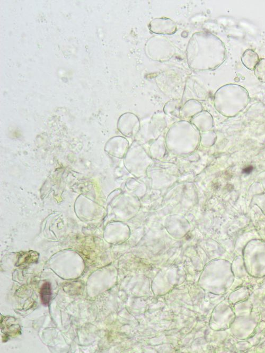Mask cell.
<instances>
[{
	"label": "cell",
	"mask_w": 265,
	"mask_h": 353,
	"mask_svg": "<svg viewBox=\"0 0 265 353\" xmlns=\"http://www.w3.org/2000/svg\"><path fill=\"white\" fill-rule=\"evenodd\" d=\"M253 166H248V167H246V168H244V169H243V173H244V174H250L251 172H252V171H253Z\"/></svg>",
	"instance_id": "5"
},
{
	"label": "cell",
	"mask_w": 265,
	"mask_h": 353,
	"mask_svg": "<svg viewBox=\"0 0 265 353\" xmlns=\"http://www.w3.org/2000/svg\"><path fill=\"white\" fill-rule=\"evenodd\" d=\"M149 28L153 34L159 35H171L177 30L176 23L171 19L162 17L153 19L150 21Z\"/></svg>",
	"instance_id": "3"
},
{
	"label": "cell",
	"mask_w": 265,
	"mask_h": 353,
	"mask_svg": "<svg viewBox=\"0 0 265 353\" xmlns=\"http://www.w3.org/2000/svg\"><path fill=\"white\" fill-rule=\"evenodd\" d=\"M147 56L151 60L164 62L171 59L176 53V48L170 41L162 36H154L145 46Z\"/></svg>",
	"instance_id": "2"
},
{
	"label": "cell",
	"mask_w": 265,
	"mask_h": 353,
	"mask_svg": "<svg viewBox=\"0 0 265 353\" xmlns=\"http://www.w3.org/2000/svg\"><path fill=\"white\" fill-rule=\"evenodd\" d=\"M40 294L41 302L45 306H48L50 304L52 296L51 285L49 282H45L42 285Z\"/></svg>",
	"instance_id": "4"
},
{
	"label": "cell",
	"mask_w": 265,
	"mask_h": 353,
	"mask_svg": "<svg viewBox=\"0 0 265 353\" xmlns=\"http://www.w3.org/2000/svg\"><path fill=\"white\" fill-rule=\"evenodd\" d=\"M186 58L188 66L193 71H203L213 65V43L210 36L203 32L192 35L187 45Z\"/></svg>",
	"instance_id": "1"
}]
</instances>
